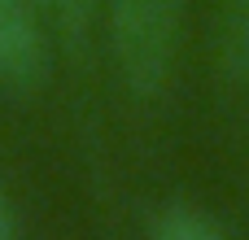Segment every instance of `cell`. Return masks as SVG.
<instances>
[{
  "label": "cell",
  "mask_w": 249,
  "mask_h": 240,
  "mask_svg": "<svg viewBox=\"0 0 249 240\" xmlns=\"http://www.w3.org/2000/svg\"><path fill=\"white\" fill-rule=\"evenodd\" d=\"M153 240H223V232H219L206 214H197V210H188V206H171V210L158 214Z\"/></svg>",
  "instance_id": "cell-4"
},
{
  "label": "cell",
  "mask_w": 249,
  "mask_h": 240,
  "mask_svg": "<svg viewBox=\"0 0 249 240\" xmlns=\"http://www.w3.org/2000/svg\"><path fill=\"white\" fill-rule=\"evenodd\" d=\"M184 0H114L109 44L123 83L136 96H158L171 79L179 48Z\"/></svg>",
  "instance_id": "cell-1"
},
{
  "label": "cell",
  "mask_w": 249,
  "mask_h": 240,
  "mask_svg": "<svg viewBox=\"0 0 249 240\" xmlns=\"http://www.w3.org/2000/svg\"><path fill=\"white\" fill-rule=\"evenodd\" d=\"M39 0H0V87L31 96L48 79V39L35 13Z\"/></svg>",
  "instance_id": "cell-2"
},
{
  "label": "cell",
  "mask_w": 249,
  "mask_h": 240,
  "mask_svg": "<svg viewBox=\"0 0 249 240\" xmlns=\"http://www.w3.org/2000/svg\"><path fill=\"white\" fill-rule=\"evenodd\" d=\"M44 9H53L57 17H66V22H83V13L92 9V0H39Z\"/></svg>",
  "instance_id": "cell-5"
},
{
  "label": "cell",
  "mask_w": 249,
  "mask_h": 240,
  "mask_svg": "<svg viewBox=\"0 0 249 240\" xmlns=\"http://www.w3.org/2000/svg\"><path fill=\"white\" fill-rule=\"evenodd\" d=\"M0 240H18V227H13V214H9L4 192H0Z\"/></svg>",
  "instance_id": "cell-6"
},
{
  "label": "cell",
  "mask_w": 249,
  "mask_h": 240,
  "mask_svg": "<svg viewBox=\"0 0 249 240\" xmlns=\"http://www.w3.org/2000/svg\"><path fill=\"white\" fill-rule=\"evenodd\" d=\"M219 44L228 70L249 83V0H219Z\"/></svg>",
  "instance_id": "cell-3"
}]
</instances>
